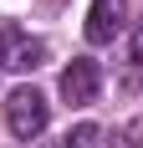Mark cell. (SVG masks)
Masks as SVG:
<instances>
[{
  "instance_id": "5b68a950",
  "label": "cell",
  "mask_w": 143,
  "mask_h": 148,
  "mask_svg": "<svg viewBox=\"0 0 143 148\" xmlns=\"http://www.w3.org/2000/svg\"><path fill=\"white\" fill-rule=\"evenodd\" d=\"M102 143V128L97 123H77V128H67V133H56L46 148H97Z\"/></svg>"
},
{
  "instance_id": "277c9868",
  "label": "cell",
  "mask_w": 143,
  "mask_h": 148,
  "mask_svg": "<svg viewBox=\"0 0 143 148\" xmlns=\"http://www.w3.org/2000/svg\"><path fill=\"white\" fill-rule=\"evenodd\" d=\"M46 61V41H36V36H26V31H5L0 36V66H10V72H36Z\"/></svg>"
},
{
  "instance_id": "8992f818",
  "label": "cell",
  "mask_w": 143,
  "mask_h": 148,
  "mask_svg": "<svg viewBox=\"0 0 143 148\" xmlns=\"http://www.w3.org/2000/svg\"><path fill=\"white\" fill-rule=\"evenodd\" d=\"M128 56H133V66L143 72V21L133 26V36H128Z\"/></svg>"
},
{
  "instance_id": "6da1fadb",
  "label": "cell",
  "mask_w": 143,
  "mask_h": 148,
  "mask_svg": "<svg viewBox=\"0 0 143 148\" xmlns=\"http://www.w3.org/2000/svg\"><path fill=\"white\" fill-rule=\"evenodd\" d=\"M46 123H51V102H46L36 87H10V97H5V128H10L15 138H41Z\"/></svg>"
},
{
  "instance_id": "3957f363",
  "label": "cell",
  "mask_w": 143,
  "mask_h": 148,
  "mask_svg": "<svg viewBox=\"0 0 143 148\" xmlns=\"http://www.w3.org/2000/svg\"><path fill=\"white\" fill-rule=\"evenodd\" d=\"M87 41L92 46H113L123 31H128V0H92L87 10Z\"/></svg>"
},
{
  "instance_id": "7a4b0ae2",
  "label": "cell",
  "mask_w": 143,
  "mask_h": 148,
  "mask_svg": "<svg viewBox=\"0 0 143 148\" xmlns=\"http://www.w3.org/2000/svg\"><path fill=\"white\" fill-rule=\"evenodd\" d=\"M102 92V66L92 56H72L67 66H61V97H67L72 107H92Z\"/></svg>"
}]
</instances>
